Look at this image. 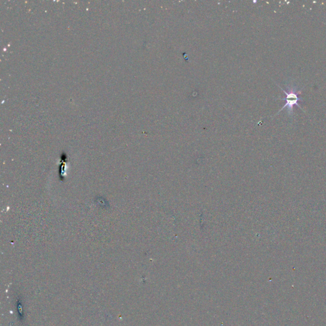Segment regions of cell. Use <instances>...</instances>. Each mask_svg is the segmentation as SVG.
<instances>
[{
    "label": "cell",
    "instance_id": "6da1fadb",
    "mask_svg": "<svg viewBox=\"0 0 326 326\" xmlns=\"http://www.w3.org/2000/svg\"><path fill=\"white\" fill-rule=\"evenodd\" d=\"M280 88L286 94V97L285 98H281L280 100H286V103L285 104V105L281 108L280 110L279 111V112L282 111V110H283L285 108H287V110L288 112L289 115H292L294 113L293 106L295 105H297L299 108L302 109L301 107L300 106V105L298 104L299 101H302L301 98L298 97V95L301 93V90L297 91L296 88L292 86H287V91H285L280 87Z\"/></svg>",
    "mask_w": 326,
    "mask_h": 326
}]
</instances>
